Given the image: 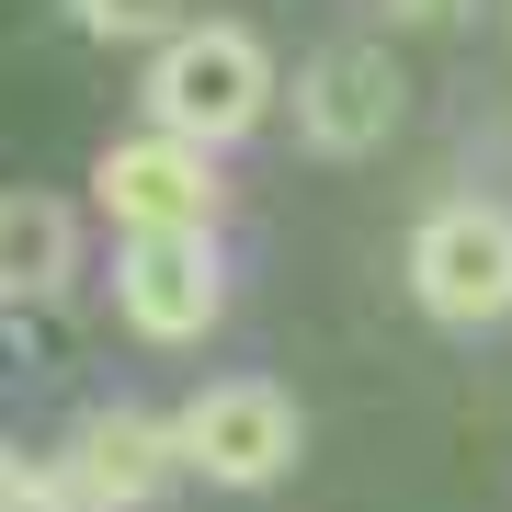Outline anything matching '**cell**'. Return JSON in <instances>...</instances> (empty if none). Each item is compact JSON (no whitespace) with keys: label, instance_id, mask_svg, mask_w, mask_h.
Wrapping results in <instances>:
<instances>
[{"label":"cell","instance_id":"obj_5","mask_svg":"<svg viewBox=\"0 0 512 512\" xmlns=\"http://www.w3.org/2000/svg\"><path fill=\"white\" fill-rule=\"evenodd\" d=\"M92 205L114 217V239L137 228H217V148L148 126V137H114L92 160Z\"/></svg>","mask_w":512,"mask_h":512},{"label":"cell","instance_id":"obj_3","mask_svg":"<svg viewBox=\"0 0 512 512\" xmlns=\"http://www.w3.org/2000/svg\"><path fill=\"white\" fill-rule=\"evenodd\" d=\"M114 308H126L137 342H205L228 308V262L217 228H137L114 251Z\"/></svg>","mask_w":512,"mask_h":512},{"label":"cell","instance_id":"obj_10","mask_svg":"<svg viewBox=\"0 0 512 512\" xmlns=\"http://www.w3.org/2000/svg\"><path fill=\"white\" fill-rule=\"evenodd\" d=\"M387 23H421V35H444V23H467V0H387Z\"/></svg>","mask_w":512,"mask_h":512},{"label":"cell","instance_id":"obj_6","mask_svg":"<svg viewBox=\"0 0 512 512\" xmlns=\"http://www.w3.org/2000/svg\"><path fill=\"white\" fill-rule=\"evenodd\" d=\"M410 296L456 330L512 319V217L501 205H433L410 239Z\"/></svg>","mask_w":512,"mask_h":512},{"label":"cell","instance_id":"obj_4","mask_svg":"<svg viewBox=\"0 0 512 512\" xmlns=\"http://www.w3.org/2000/svg\"><path fill=\"white\" fill-rule=\"evenodd\" d=\"M171 433H183L194 478H217V490H274L296 467V444H308V421H296V399L274 376H228V387H205Z\"/></svg>","mask_w":512,"mask_h":512},{"label":"cell","instance_id":"obj_11","mask_svg":"<svg viewBox=\"0 0 512 512\" xmlns=\"http://www.w3.org/2000/svg\"><path fill=\"white\" fill-rule=\"evenodd\" d=\"M0 512H35V467H23L12 444H0Z\"/></svg>","mask_w":512,"mask_h":512},{"label":"cell","instance_id":"obj_8","mask_svg":"<svg viewBox=\"0 0 512 512\" xmlns=\"http://www.w3.org/2000/svg\"><path fill=\"white\" fill-rule=\"evenodd\" d=\"M69 205L57 194H0V296H57L69 285Z\"/></svg>","mask_w":512,"mask_h":512},{"label":"cell","instance_id":"obj_7","mask_svg":"<svg viewBox=\"0 0 512 512\" xmlns=\"http://www.w3.org/2000/svg\"><path fill=\"white\" fill-rule=\"evenodd\" d=\"M399 57L387 46H330L308 57V80H296V126H308V148H330V160H365V148L399 126Z\"/></svg>","mask_w":512,"mask_h":512},{"label":"cell","instance_id":"obj_9","mask_svg":"<svg viewBox=\"0 0 512 512\" xmlns=\"http://www.w3.org/2000/svg\"><path fill=\"white\" fill-rule=\"evenodd\" d=\"M69 23H80V35L137 46V35H171V23H183V0H69Z\"/></svg>","mask_w":512,"mask_h":512},{"label":"cell","instance_id":"obj_2","mask_svg":"<svg viewBox=\"0 0 512 512\" xmlns=\"http://www.w3.org/2000/svg\"><path fill=\"white\" fill-rule=\"evenodd\" d=\"M171 467H183V433L148 410H92L80 421V444L57 467H35V512H137L171 490Z\"/></svg>","mask_w":512,"mask_h":512},{"label":"cell","instance_id":"obj_1","mask_svg":"<svg viewBox=\"0 0 512 512\" xmlns=\"http://www.w3.org/2000/svg\"><path fill=\"white\" fill-rule=\"evenodd\" d=\"M148 114H160L171 137H194V148H239L274 114V57L239 35V23H194V35H171L160 69H148Z\"/></svg>","mask_w":512,"mask_h":512}]
</instances>
